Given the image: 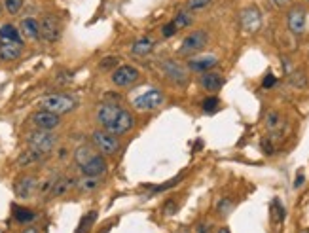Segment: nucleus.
I'll list each match as a JSON object with an SVG mask.
<instances>
[{"instance_id":"49530a36","label":"nucleus","mask_w":309,"mask_h":233,"mask_svg":"<svg viewBox=\"0 0 309 233\" xmlns=\"http://www.w3.org/2000/svg\"><path fill=\"white\" fill-rule=\"evenodd\" d=\"M307 2H309V0H307Z\"/></svg>"},{"instance_id":"c9c22d12","label":"nucleus","mask_w":309,"mask_h":233,"mask_svg":"<svg viewBox=\"0 0 309 233\" xmlns=\"http://www.w3.org/2000/svg\"><path fill=\"white\" fill-rule=\"evenodd\" d=\"M118 61H120L118 57H107V59H102L99 66H101V70H108V68H112V66L118 65Z\"/></svg>"},{"instance_id":"7ed1b4c3","label":"nucleus","mask_w":309,"mask_h":233,"mask_svg":"<svg viewBox=\"0 0 309 233\" xmlns=\"http://www.w3.org/2000/svg\"><path fill=\"white\" fill-rule=\"evenodd\" d=\"M27 146L30 150L48 156L50 152H53V148L57 146V135L53 131H42V129H36V131L27 135Z\"/></svg>"},{"instance_id":"2eb2a0df","label":"nucleus","mask_w":309,"mask_h":233,"mask_svg":"<svg viewBox=\"0 0 309 233\" xmlns=\"http://www.w3.org/2000/svg\"><path fill=\"white\" fill-rule=\"evenodd\" d=\"M216 65H218L216 55H197V57H190V61H188V68H190L192 72H199V74L213 70Z\"/></svg>"},{"instance_id":"f257e3e1","label":"nucleus","mask_w":309,"mask_h":233,"mask_svg":"<svg viewBox=\"0 0 309 233\" xmlns=\"http://www.w3.org/2000/svg\"><path fill=\"white\" fill-rule=\"evenodd\" d=\"M95 118L105 131L112 133L116 137H122L129 133L135 125V118L129 110L122 108L116 102H102L95 112Z\"/></svg>"},{"instance_id":"423d86ee","label":"nucleus","mask_w":309,"mask_h":233,"mask_svg":"<svg viewBox=\"0 0 309 233\" xmlns=\"http://www.w3.org/2000/svg\"><path fill=\"white\" fill-rule=\"evenodd\" d=\"M163 102H165L163 93H161L159 89L154 88L141 93L139 97H135V99H133V108L139 110V112H154V110L161 108Z\"/></svg>"},{"instance_id":"f03ea898","label":"nucleus","mask_w":309,"mask_h":233,"mask_svg":"<svg viewBox=\"0 0 309 233\" xmlns=\"http://www.w3.org/2000/svg\"><path fill=\"white\" fill-rule=\"evenodd\" d=\"M78 101L68 93H50L44 95L42 99L38 101V106L40 110H48V112H53L57 116H63V114H68L76 108Z\"/></svg>"},{"instance_id":"bb28decb","label":"nucleus","mask_w":309,"mask_h":233,"mask_svg":"<svg viewBox=\"0 0 309 233\" xmlns=\"http://www.w3.org/2000/svg\"><path fill=\"white\" fill-rule=\"evenodd\" d=\"M44 158V153L36 152V150H27V152H23L21 156H19V160H17V163L21 165V167H29V165H32V163H38V161Z\"/></svg>"},{"instance_id":"7c9ffc66","label":"nucleus","mask_w":309,"mask_h":233,"mask_svg":"<svg viewBox=\"0 0 309 233\" xmlns=\"http://www.w3.org/2000/svg\"><path fill=\"white\" fill-rule=\"evenodd\" d=\"M23 4H25V0H4V4L2 6L6 8V12L10 15H17L21 12Z\"/></svg>"},{"instance_id":"e433bc0d","label":"nucleus","mask_w":309,"mask_h":233,"mask_svg":"<svg viewBox=\"0 0 309 233\" xmlns=\"http://www.w3.org/2000/svg\"><path fill=\"white\" fill-rule=\"evenodd\" d=\"M195 233H213V224L211 222H199L195 226Z\"/></svg>"},{"instance_id":"f3484780","label":"nucleus","mask_w":309,"mask_h":233,"mask_svg":"<svg viewBox=\"0 0 309 233\" xmlns=\"http://www.w3.org/2000/svg\"><path fill=\"white\" fill-rule=\"evenodd\" d=\"M23 53V44L19 42H10V40H0V61L10 63L17 61Z\"/></svg>"},{"instance_id":"cd10ccee","label":"nucleus","mask_w":309,"mask_h":233,"mask_svg":"<svg viewBox=\"0 0 309 233\" xmlns=\"http://www.w3.org/2000/svg\"><path fill=\"white\" fill-rule=\"evenodd\" d=\"M95 220H97V212H95V211H89L87 214H84V216H82V220H80L76 233H89L91 226L95 224Z\"/></svg>"},{"instance_id":"9d476101","label":"nucleus","mask_w":309,"mask_h":233,"mask_svg":"<svg viewBox=\"0 0 309 233\" xmlns=\"http://www.w3.org/2000/svg\"><path fill=\"white\" fill-rule=\"evenodd\" d=\"M30 124L35 125L36 129H42V131H55L61 125V116L48 112V110H38L30 116Z\"/></svg>"},{"instance_id":"58836bf2","label":"nucleus","mask_w":309,"mask_h":233,"mask_svg":"<svg viewBox=\"0 0 309 233\" xmlns=\"http://www.w3.org/2000/svg\"><path fill=\"white\" fill-rule=\"evenodd\" d=\"M275 82H277V78H275L273 74H267L266 78H264V82H262V88L264 89H269L275 86Z\"/></svg>"},{"instance_id":"79ce46f5","label":"nucleus","mask_w":309,"mask_h":233,"mask_svg":"<svg viewBox=\"0 0 309 233\" xmlns=\"http://www.w3.org/2000/svg\"><path fill=\"white\" fill-rule=\"evenodd\" d=\"M21 233H38V227H35V226H30V227H25Z\"/></svg>"},{"instance_id":"a211bd4d","label":"nucleus","mask_w":309,"mask_h":233,"mask_svg":"<svg viewBox=\"0 0 309 233\" xmlns=\"http://www.w3.org/2000/svg\"><path fill=\"white\" fill-rule=\"evenodd\" d=\"M19 32L21 36L29 38V40H38L40 38V23L35 17H25L19 23Z\"/></svg>"},{"instance_id":"6ab92c4d","label":"nucleus","mask_w":309,"mask_h":233,"mask_svg":"<svg viewBox=\"0 0 309 233\" xmlns=\"http://www.w3.org/2000/svg\"><path fill=\"white\" fill-rule=\"evenodd\" d=\"M266 127L269 131V137H281L285 129V120L279 112H267L266 116Z\"/></svg>"},{"instance_id":"a19ab883","label":"nucleus","mask_w":309,"mask_h":233,"mask_svg":"<svg viewBox=\"0 0 309 233\" xmlns=\"http://www.w3.org/2000/svg\"><path fill=\"white\" fill-rule=\"evenodd\" d=\"M273 2L275 6H279V8H285V6H288L290 4V0H271Z\"/></svg>"},{"instance_id":"f8f14e48","label":"nucleus","mask_w":309,"mask_h":233,"mask_svg":"<svg viewBox=\"0 0 309 233\" xmlns=\"http://www.w3.org/2000/svg\"><path fill=\"white\" fill-rule=\"evenodd\" d=\"M161 70H163V74H165L173 84H177V86H186V82H188L186 68H184L182 65H179L177 61L165 59V61L161 63Z\"/></svg>"},{"instance_id":"37998d69","label":"nucleus","mask_w":309,"mask_h":233,"mask_svg":"<svg viewBox=\"0 0 309 233\" xmlns=\"http://www.w3.org/2000/svg\"><path fill=\"white\" fill-rule=\"evenodd\" d=\"M216 233H231V231H230V227L224 226V227H218V231H216Z\"/></svg>"},{"instance_id":"6e6552de","label":"nucleus","mask_w":309,"mask_h":233,"mask_svg":"<svg viewBox=\"0 0 309 233\" xmlns=\"http://www.w3.org/2000/svg\"><path fill=\"white\" fill-rule=\"evenodd\" d=\"M139 78H141L139 68H135V66L131 65L118 66L114 72H112V84L118 86V88H129L133 84H137Z\"/></svg>"},{"instance_id":"393cba45","label":"nucleus","mask_w":309,"mask_h":233,"mask_svg":"<svg viewBox=\"0 0 309 233\" xmlns=\"http://www.w3.org/2000/svg\"><path fill=\"white\" fill-rule=\"evenodd\" d=\"M12 211H14V218L17 220L19 224H30V222L36 218V212L32 211V209H27V207H17V205H14Z\"/></svg>"},{"instance_id":"4be33fe9","label":"nucleus","mask_w":309,"mask_h":233,"mask_svg":"<svg viewBox=\"0 0 309 233\" xmlns=\"http://www.w3.org/2000/svg\"><path fill=\"white\" fill-rule=\"evenodd\" d=\"M0 40H10V42H19V44H23L19 27H15V25H12V23H4V25H0Z\"/></svg>"},{"instance_id":"9b49d317","label":"nucleus","mask_w":309,"mask_h":233,"mask_svg":"<svg viewBox=\"0 0 309 233\" xmlns=\"http://www.w3.org/2000/svg\"><path fill=\"white\" fill-rule=\"evenodd\" d=\"M239 23L247 32H256L262 27V12L256 6H247L239 14Z\"/></svg>"},{"instance_id":"ea45409f","label":"nucleus","mask_w":309,"mask_h":233,"mask_svg":"<svg viewBox=\"0 0 309 233\" xmlns=\"http://www.w3.org/2000/svg\"><path fill=\"white\" fill-rule=\"evenodd\" d=\"M303 180H305V176H303V173H300V175L296 176V182H294V188H300L303 184Z\"/></svg>"},{"instance_id":"c756f323","label":"nucleus","mask_w":309,"mask_h":233,"mask_svg":"<svg viewBox=\"0 0 309 233\" xmlns=\"http://www.w3.org/2000/svg\"><path fill=\"white\" fill-rule=\"evenodd\" d=\"M201 108H203V112H207V114L216 112V110L220 108V101H218V97H207V99H203Z\"/></svg>"},{"instance_id":"20e7f679","label":"nucleus","mask_w":309,"mask_h":233,"mask_svg":"<svg viewBox=\"0 0 309 233\" xmlns=\"http://www.w3.org/2000/svg\"><path fill=\"white\" fill-rule=\"evenodd\" d=\"M91 142H93L95 150L105 156V158H110V156H116L120 152V140L116 135L105 131V129H97V131L91 133Z\"/></svg>"},{"instance_id":"ddd939ff","label":"nucleus","mask_w":309,"mask_h":233,"mask_svg":"<svg viewBox=\"0 0 309 233\" xmlns=\"http://www.w3.org/2000/svg\"><path fill=\"white\" fill-rule=\"evenodd\" d=\"M80 173H82V176H97V178L105 176L108 173V163L105 160V156L97 153L93 160L80 167Z\"/></svg>"},{"instance_id":"1a4fd4ad","label":"nucleus","mask_w":309,"mask_h":233,"mask_svg":"<svg viewBox=\"0 0 309 233\" xmlns=\"http://www.w3.org/2000/svg\"><path fill=\"white\" fill-rule=\"evenodd\" d=\"M287 23H288V29L292 34L300 36L305 32V27H307V12L303 6H292L288 10V15H287Z\"/></svg>"},{"instance_id":"412c9836","label":"nucleus","mask_w":309,"mask_h":233,"mask_svg":"<svg viewBox=\"0 0 309 233\" xmlns=\"http://www.w3.org/2000/svg\"><path fill=\"white\" fill-rule=\"evenodd\" d=\"M72 188H76V180L74 178H68V176H63V178H55L53 182V188H51V197H63L66 196Z\"/></svg>"},{"instance_id":"4c0bfd02","label":"nucleus","mask_w":309,"mask_h":233,"mask_svg":"<svg viewBox=\"0 0 309 233\" xmlns=\"http://www.w3.org/2000/svg\"><path fill=\"white\" fill-rule=\"evenodd\" d=\"M177 209H179V205H177V201H173V199H169L165 203V207H163V212H165L167 216H171V214H175L177 212Z\"/></svg>"},{"instance_id":"72a5a7b5","label":"nucleus","mask_w":309,"mask_h":233,"mask_svg":"<svg viewBox=\"0 0 309 233\" xmlns=\"http://www.w3.org/2000/svg\"><path fill=\"white\" fill-rule=\"evenodd\" d=\"M179 30H177V27H175V23L173 21H169L167 25H163V29H161V36L163 38H171V36H175Z\"/></svg>"},{"instance_id":"b1692460","label":"nucleus","mask_w":309,"mask_h":233,"mask_svg":"<svg viewBox=\"0 0 309 233\" xmlns=\"http://www.w3.org/2000/svg\"><path fill=\"white\" fill-rule=\"evenodd\" d=\"M99 184H101V178L97 176H82L80 180H76V188L80 193H91L99 188Z\"/></svg>"},{"instance_id":"a878e982","label":"nucleus","mask_w":309,"mask_h":233,"mask_svg":"<svg viewBox=\"0 0 309 233\" xmlns=\"http://www.w3.org/2000/svg\"><path fill=\"white\" fill-rule=\"evenodd\" d=\"M173 23H175L177 30L186 29V27H190V25L194 23V12H190V10H182V12L177 14V17L173 19Z\"/></svg>"},{"instance_id":"f704fd0d","label":"nucleus","mask_w":309,"mask_h":233,"mask_svg":"<svg viewBox=\"0 0 309 233\" xmlns=\"http://www.w3.org/2000/svg\"><path fill=\"white\" fill-rule=\"evenodd\" d=\"M262 150L266 153L275 152V144H273V139H271V137H264V139H262Z\"/></svg>"},{"instance_id":"5701e85b","label":"nucleus","mask_w":309,"mask_h":233,"mask_svg":"<svg viewBox=\"0 0 309 233\" xmlns=\"http://www.w3.org/2000/svg\"><path fill=\"white\" fill-rule=\"evenodd\" d=\"M152 50H154V40H152L150 36L139 38L137 42L131 46L133 55H139V57H146L148 53H152Z\"/></svg>"},{"instance_id":"a18cd8bd","label":"nucleus","mask_w":309,"mask_h":233,"mask_svg":"<svg viewBox=\"0 0 309 233\" xmlns=\"http://www.w3.org/2000/svg\"><path fill=\"white\" fill-rule=\"evenodd\" d=\"M179 233H188V231H179Z\"/></svg>"},{"instance_id":"4468645a","label":"nucleus","mask_w":309,"mask_h":233,"mask_svg":"<svg viewBox=\"0 0 309 233\" xmlns=\"http://www.w3.org/2000/svg\"><path fill=\"white\" fill-rule=\"evenodd\" d=\"M36 188H38V180H36V176H32V175L19 176L14 184V191L19 199H29V197H32Z\"/></svg>"},{"instance_id":"2f4dec72","label":"nucleus","mask_w":309,"mask_h":233,"mask_svg":"<svg viewBox=\"0 0 309 233\" xmlns=\"http://www.w3.org/2000/svg\"><path fill=\"white\" fill-rule=\"evenodd\" d=\"M213 4V0H186V6L190 12H197V10H205L207 6Z\"/></svg>"},{"instance_id":"c03bdc74","label":"nucleus","mask_w":309,"mask_h":233,"mask_svg":"<svg viewBox=\"0 0 309 233\" xmlns=\"http://www.w3.org/2000/svg\"><path fill=\"white\" fill-rule=\"evenodd\" d=\"M0 14H2V2H0Z\"/></svg>"},{"instance_id":"c85d7f7f","label":"nucleus","mask_w":309,"mask_h":233,"mask_svg":"<svg viewBox=\"0 0 309 233\" xmlns=\"http://www.w3.org/2000/svg\"><path fill=\"white\" fill-rule=\"evenodd\" d=\"M231 209H233V201H231L230 197H222V199L216 203V212H218L220 216H228Z\"/></svg>"},{"instance_id":"473e14b6","label":"nucleus","mask_w":309,"mask_h":233,"mask_svg":"<svg viewBox=\"0 0 309 233\" xmlns=\"http://www.w3.org/2000/svg\"><path fill=\"white\" fill-rule=\"evenodd\" d=\"M182 180V175H179L177 178H171L169 182H165V184H161V186H156V188L152 189L154 193H159V191H165V189H169V188H173V186H177V184Z\"/></svg>"},{"instance_id":"39448f33","label":"nucleus","mask_w":309,"mask_h":233,"mask_svg":"<svg viewBox=\"0 0 309 233\" xmlns=\"http://www.w3.org/2000/svg\"><path fill=\"white\" fill-rule=\"evenodd\" d=\"M209 44V34L205 29H197L194 32H190L184 40H182V44L179 48V53L180 55H188V57H192L195 53H199L207 48Z\"/></svg>"},{"instance_id":"dca6fc26","label":"nucleus","mask_w":309,"mask_h":233,"mask_svg":"<svg viewBox=\"0 0 309 233\" xmlns=\"http://www.w3.org/2000/svg\"><path fill=\"white\" fill-rule=\"evenodd\" d=\"M199 86H201L205 91H209V93H216L218 89H222L224 76L220 72H215V70L203 72L201 76H199Z\"/></svg>"},{"instance_id":"aec40b11","label":"nucleus","mask_w":309,"mask_h":233,"mask_svg":"<svg viewBox=\"0 0 309 233\" xmlns=\"http://www.w3.org/2000/svg\"><path fill=\"white\" fill-rule=\"evenodd\" d=\"M97 150H95V146L91 144H80L76 150H74V161H76V165L82 167V165H86L87 161H91L97 156Z\"/></svg>"},{"instance_id":"0eeeda50","label":"nucleus","mask_w":309,"mask_h":233,"mask_svg":"<svg viewBox=\"0 0 309 233\" xmlns=\"http://www.w3.org/2000/svg\"><path fill=\"white\" fill-rule=\"evenodd\" d=\"M38 23H40V38L44 42L53 44V42H57L61 38V23H59L55 15L46 14Z\"/></svg>"}]
</instances>
